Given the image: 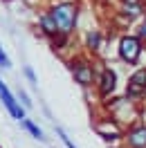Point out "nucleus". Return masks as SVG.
Wrapping results in <instances>:
<instances>
[{
	"label": "nucleus",
	"instance_id": "nucleus-1",
	"mask_svg": "<svg viewBox=\"0 0 146 148\" xmlns=\"http://www.w3.org/2000/svg\"><path fill=\"white\" fill-rule=\"evenodd\" d=\"M47 11L52 14L56 27H59V34L72 38L76 32V25H79V14H81L79 2L76 0H52L47 5Z\"/></svg>",
	"mask_w": 146,
	"mask_h": 148
},
{
	"label": "nucleus",
	"instance_id": "nucleus-2",
	"mask_svg": "<svg viewBox=\"0 0 146 148\" xmlns=\"http://www.w3.org/2000/svg\"><path fill=\"white\" fill-rule=\"evenodd\" d=\"M67 67H70V74L79 88L88 90L97 83V67H94V61H90L88 56L76 54L72 58H67Z\"/></svg>",
	"mask_w": 146,
	"mask_h": 148
},
{
	"label": "nucleus",
	"instance_id": "nucleus-3",
	"mask_svg": "<svg viewBox=\"0 0 146 148\" xmlns=\"http://www.w3.org/2000/svg\"><path fill=\"white\" fill-rule=\"evenodd\" d=\"M144 54V40L137 34H121L117 38V56L128 67H135Z\"/></svg>",
	"mask_w": 146,
	"mask_h": 148
},
{
	"label": "nucleus",
	"instance_id": "nucleus-4",
	"mask_svg": "<svg viewBox=\"0 0 146 148\" xmlns=\"http://www.w3.org/2000/svg\"><path fill=\"white\" fill-rule=\"evenodd\" d=\"M92 128H94V132H97V135H99L106 144H112V141L124 139V130H126L117 119H115V117H112V114L97 119L94 123H92Z\"/></svg>",
	"mask_w": 146,
	"mask_h": 148
},
{
	"label": "nucleus",
	"instance_id": "nucleus-5",
	"mask_svg": "<svg viewBox=\"0 0 146 148\" xmlns=\"http://www.w3.org/2000/svg\"><path fill=\"white\" fill-rule=\"evenodd\" d=\"M144 92H146V65L133 70V74L126 81V88H124V97L130 103H137L144 99Z\"/></svg>",
	"mask_w": 146,
	"mask_h": 148
},
{
	"label": "nucleus",
	"instance_id": "nucleus-6",
	"mask_svg": "<svg viewBox=\"0 0 146 148\" xmlns=\"http://www.w3.org/2000/svg\"><path fill=\"white\" fill-rule=\"evenodd\" d=\"M117 83H119L117 72H115L110 65H103V70H101L99 76H97V83H94L99 99H110L112 94L117 92Z\"/></svg>",
	"mask_w": 146,
	"mask_h": 148
},
{
	"label": "nucleus",
	"instance_id": "nucleus-7",
	"mask_svg": "<svg viewBox=\"0 0 146 148\" xmlns=\"http://www.w3.org/2000/svg\"><path fill=\"white\" fill-rule=\"evenodd\" d=\"M0 101H2V106H5V110L9 112L11 119H16V121L27 119V110H25V108L18 103L16 94H14L9 88H7V83H5L2 79H0Z\"/></svg>",
	"mask_w": 146,
	"mask_h": 148
},
{
	"label": "nucleus",
	"instance_id": "nucleus-8",
	"mask_svg": "<svg viewBox=\"0 0 146 148\" xmlns=\"http://www.w3.org/2000/svg\"><path fill=\"white\" fill-rule=\"evenodd\" d=\"M124 148H146V123H130L124 130Z\"/></svg>",
	"mask_w": 146,
	"mask_h": 148
},
{
	"label": "nucleus",
	"instance_id": "nucleus-9",
	"mask_svg": "<svg viewBox=\"0 0 146 148\" xmlns=\"http://www.w3.org/2000/svg\"><path fill=\"white\" fill-rule=\"evenodd\" d=\"M36 27H38V34L43 38H47V40H54V38L59 36V27H56L52 14L47 11V7L36 11Z\"/></svg>",
	"mask_w": 146,
	"mask_h": 148
},
{
	"label": "nucleus",
	"instance_id": "nucleus-10",
	"mask_svg": "<svg viewBox=\"0 0 146 148\" xmlns=\"http://www.w3.org/2000/svg\"><path fill=\"white\" fill-rule=\"evenodd\" d=\"M83 47H85V52H90V54H99L101 47H103V32H101L99 27L88 29V32L83 34Z\"/></svg>",
	"mask_w": 146,
	"mask_h": 148
},
{
	"label": "nucleus",
	"instance_id": "nucleus-11",
	"mask_svg": "<svg viewBox=\"0 0 146 148\" xmlns=\"http://www.w3.org/2000/svg\"><path fill=\"white\" fill-rule=\"evenodd\" d=\"M117 16L124 18V25H130L133 20H137V18L144 16V5H121V2H119Z\"/></svg>",
	"mask_w": 146,
	"mask_h": 148
},
{
	"label": "nucleus",
	"instance_id": "nucleus-12",
	"mask_svg": "<svg viewBox=\"0 0 146 148\" xmlns=\"http://www.w3.org/2000/svg\"><path fill=\"white\" fill-rule=\"evenodd\" d=\"M20 126H23V130H27V132H29L34 139H38V141H47L43 128H41V126H38L34 119H23V121H20Z\"/></svg>",
	"mask_w": 146,
	"mask_h": 148
},
{
	"label": "nucleus",
	"instance_id": "nucleus-13",
	"mask_svg": "<svg viewBox=\"0 0 146 148\" xmlns=\"http://www.w3.org/2000/svg\"><path fill=\"white\" fill-rule=\"evenodd\" d=\"M16 99H18V103L25 108V110H32V108H34V101L29 99V94L25 92L23 88H18V90H16Z\"/></svg>",
	"mask_w": 146,
	"mask_h": 148
},
{
	"label": "nucleus",
	"instance_id": "nucleus-14",
	"mask_svg": "<svg viewBox=\"0 0 146 148\" xmlns=\"http://www.w3.org/2000/svg\"><path fill=\"white\" fill-rule=\"evenodd\" d=\"M23 74H25V79H27L34 88H38V76H36V72H34L32 65H23Z\"/></svg>",
	"mask_w": 146,
	"mask_h": 148
},
{
	"label": "nucleus",
	"instance_id": "nucleus-15",
	"mask_svg": "<svg viewBox=\"0 0 146 148\" xmlns=\"http://www.w3.org/2000/svg\"><path fill=\"white\" fill-rule=\"evenodd\" d=\"M67 40H70V36H63V34H59L54 40H50V45H52V49H54V52H61V49L67 45Z\"/></svg>",
	"mask_w": 146,
	"mask_h": 148
},
{
	"label": "nucleus",
	"instance_id": "nucleus-16",
	"mask_svg": "<svg viewBox=\"0 0 146 148\" xmlns=\"http://www.w3.org/2000/svg\"><path fill=\"white\" fill-rule=\"evenodd\" d=\"M56 135H59V139L63 141V146H65V148H76V146H74V141L67 137V132H65L61 126H56Z\"/></svg>",
	"mask_w": 146,
	"mask_h": 148
},
{
	"label": "nucleus",
	"instance_id": "nucleus-17",
	"mask_svg": "<svg viewBox=\"0 0 146 148\" xmlns=\"http://www.w3.org/2000/svg\"><path fill=\"white\" fill-rule=\"evenodd\" d=\"M0 67H2V70H11V67H14V65H11V58L7 56L5 47H2V43H0Z\"/></svg>",
	"mask_w": 146,
	"mask_h": 148
},
{
	"label": "nucleus",
	"instance_id": "nucleus-18",
	"mask_svg": "<svg viewBox=\"0 0 146 148\" xmlns=\"http://www.w3.org/2000/svg\"><path fill=\"white\" fill-rule=\"evenodd\" d=\"M135 34L142 38V40H146V18H142V23L137 25V32H135Z\"/></svg>",
	"mask_w": 146,
	"mask_h": 148
},
{
	"label": "nucleus",
	"instance_id": "nucleus-19",
	"mask_svg": "<svg viewBox=\"0 0 146 148\" xmlns=\"http://www.w3.org/2000/svg\"><path fill=\"white\" fill-rule=\"evenodd\" d=\"M121 5H144V0H119Z\"/></svg>",
	"mask_w": 146,
	"mask_h": 148
},
{
	"label": "nucleus",
	"instance_id": "nucleus-20",
	"mask_svg": "<svg viewBox=\"0 0 146 148\" xmlns=\"http://www.w3.org/2000/svg\"><path fill=\"white\" fill-rule=\"evenodd\" d=\"M2 2H11V0H2Z\"/></svg>",
	"mask_w": 146,
	"mask_h": 148
},
{
	"label": "nucleus",
	"instance_id": "nucleus-21",
	"mask_svg": "<svg viewBox=\"0 0 146 148\" xmlns=\"http://www.w3.org/2000/svg\"><path fill=\"white\" fill-rule=\"evenodd\" d=\"M144 99H146V92H144Z\"/></svg>",
	"mask_w": 146,
	"mask_h": 148
}]
</instances>
